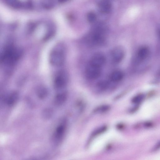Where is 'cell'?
<instances>
[{"mask_svg":"<svg viewBox=\"0 0 160 160\" xmlns=\"http://www.w3.org/2000/svg\"><path fill=\"white\" fill-rule=\"evenodd\" d=\"M22 51L20 48L10 45L4 50L1 56V61L5 64H11L17 61L21 56Z\"/></svg>","mask_w":160,"mask_h":160,"instance_id":"6da1fadb","label":"cell"},{"mask_svg":"<svg viewBox=\"0 0 160 160\" xmlns=\"http://www.w3.org/2000/svg\"><path fill=\"white\" fill-rule=\"evenodd\" d=\"M105 29L103 27H97L88 36L86 41L91 46L102 45L105 41Z\"/></svg>","mask_w":160,"mask_h":160,"instance_id":"7a4b0ae2","label":"cell"},{"mask_svg":"<svg viewBox=\"0 0 160 160\" xmlns=\"http://www.w3.org/2000/svg\"><path fill=\"white\" fill-rule=\"evenodd\" d=\"M65 56L64 50L60 47L58 46L51 51L49 57L50 62L53 65L60 66L64 63Z\"/></svg>","mask_w":160,"mask_h":160,"instance_id":"3957f363","label":"cell"},{"mask_svg":"<svg viewBox=\"0 0 160 160\" xmlns=\"http://www.w3.org/2000/svg\"><path fill=\"white\" fill-rule=\"evenodd\" d=\"M101 68L88 63L85 70L86 78L90 80L98 78L101 74Z\"/></svg>","mask_w":160,"mask_h":160,"instance_id":"277c9868","label":"cell"},{"mask_svg":"<svg viewBox=\"0 0 160 160\" xmlns=\"http://www.w3.org/2000/svg\"><path fill=\"white\" fill-rule=\"evenodd\" d=\"M68 78L66 73L61 71L56 74L54 79V84L56 88L60 89L64 87L68 82Z\"/></svg>","mask_w":160,"mask_h":160,"instance_id":"5b68a950","label":"cell"},{"mask_svg":"<svg viewBox=\"0 0 160 160\" xmlns=\"http://www.w3.org/2000/svg\"><path fill=\"white\" fill-rule=\"evenodd\" d=\"M105 61V55L102 53L97 52L91 57L88 63L101 68Z\"/></svg>","mask_w":160,"mask_h":160,"instance_id":"8992f818","label":"cell"},{"mask_svg":"<svg viewBox=\"0 0 160 160\" xmlns=\"http://www.w3.org/2000/svg\"><path fill=\"white\" fill-rule=\"evenodd\" d=\"M124 56V51L119 47H116L114 48L111 53V60L115 63H118L122 61Z\"/></svg>","mask_w":160,"mask_h":160,"instance_id":"52a82bcc","label":"cell"},{"mask_svg":"<svg viewBox=\"0 0 160 160\" xmlns=\"http://www.w3.org/2000/svg\"><path fill=\"white\" fill-rule=\"evenodd\" d=\"M65 129L66 126L64 123L60 124L57 127L53 135L54 139L56 142H59L62 139Z\"/></svg>","mask_w":160,"mask_h":160,"instance_id":"ba28073f","label":"cell"},{"mask_svg":"<svg viewBox=\"0 0 160 160\" xmlns=\"http://www.w3.org/2000/svg\"><path fill=\"white\" fill-rule=\"evenodd\" d=\"M149 50L148 48L143 47L141 48L138 51L137 58L138 60L142 61L145 60L148 56Z\"/></svg>","mask_w":160,"mask_h":160,"instance_id":"9c48e42d","label":"cell"},{"mask_svg":"<svg viewBox=\"0 0 160 160\" xmlns=\"http://www.w3.org/2000/svg\"><path fill=\"white\" fill-rule=\"evenodd\" d=\"M111 5L107 0H102L99 4V8L100 11L103 13H107L111 10Z\"/></svg>","mask_w":160,"mask_h":160,"instance_id":"30bf717a","label":"cell"},{"mask_svg":"<svg viewBox=\"0 0 160 160\" xmlns=\"http://www.w3.org/2000/svg\"><path fill=\"white\" fill-rule=\"evenodd\" d=\"M124 74L121 71L116 70L112 72L110 75V79L112 81L117 82L121 81L123 78Z\"/></svg>","mask_w":160,"mask_h":160,"instance_id":"8fae6325","label":"cell"},{"mask_svg":"<svg viewBox=\"0 0 160 160\" xmlns=\"http://www.w3.org/2000/svg\"><path fill=\"white\" fill-rule=\"evenodd\" d=\"M18 98V94L17 92H11L7 97L6 102L8 105L11 106L17 102Z\"/></svg>","mask_w":160,"mask_h":160,"instance_id":"7c38bea8","label":"cell"},{"mask_svg":"<svg viewBox=\"0 0 160 160\" xmlns=\"http://www.w3.org/2000/svg\"><path fill=\"white\" fill-rule=\"evenodd\" d=\"M67 98V95L66 93L63 92L58 94L55 97L54 102L58 106L62 105L65 102Z\"/></svg>","mask_w":160,"mask_h":160,"instance_id":"4fadbf2b","label":"cell"},{"mask_svg":"<svg viewBox=\"0 0 160 160\" xmlns=\"http://www.w3.org/2000/svg\"><path fill=\"white\" fill-rule=\"evenodd\" d=\"M8 5L14 8H18L21 6V3L19 0H5Z\"/></svg>","mask_w":160,"mask_h":160,"instance_id":"5bb4252c","label":"cell"},{"mask_svg":"<svg viewBox=\"0 0 160 160\" xmlns=\"http://www.w3.org/2000/svg\"><path fill=\"white\" fill-rule=\"evenodd\" d=\"M47 90L43 88H39L37 92L38 96V98L41 99L45 98L47 97Z\"/></svg>","mask_w":160,"mask_h":160,"instance_id":"9a60e30c","label":"cell"},{"mask_svg":"<svg viewBox=\"0 0 160 160\" xmlns=\"http://www.w3.org/2000/svg\"><path fill=\"white\" fill-rule=\"evenodd\" d=\"M42 4L44 8L46 9H50L54 5L53 0H43Z\"/></svg>","mask_w":160,"mask_h":160,"instance_id":"2e32d148","label":"cell"},{"mask_svg":"<svg viewBox=\"0 0 160 160\" xmlns=\"http://www.w3.org/2000/svg\"><path fill=\"white\" fill-rule=\"evenodd\" d=\"M53 113L52 110L50 108H46L42 112V116L45 119H48L51 118Z\"/></svg>","mask_w":160,"mask_h":160,"instance_id":"e0dca14e","label":"cell"},{"mask_svg":"<svg viewBox=\"0 0 160 160\" xmlns=\"http://www.w3.org/2000/svg\"><path fill=\"white\" fill-rule=\"evenodd\" d=\"M87 18L89 22H93L96 20V15L93 12H90L88 15Z\"/></svg>","mask_w":160,"mask_h":160,"instance_id":"ac0fdd59","label":"cell"},{"mask_svg":"<svg viewBox=\"0 0 160 160\" xmlns=\"http://www.w3.org/2000/svg\"><path fill=\"white\" fill-rule=\"evenodd\" d=\"M59 1V2H65L67 1L68 0H58Z\"/></svg>","mask_w":160,"mask_h":160,"instance_id":"d6986e66","label":"cell"},{"mask_svg":"<svg viewBox=\"0 0 160 160\" xmlns=\"http://www.w3.org/2000/svg\"></svg>","mask_w":160,"mask_h":160,"instance_id":"ffe728a7","label":"cell"}]
</instances>
